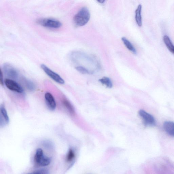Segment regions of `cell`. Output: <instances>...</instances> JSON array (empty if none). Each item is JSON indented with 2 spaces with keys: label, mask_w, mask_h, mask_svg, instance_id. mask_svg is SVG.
Listing matches in <instances>:
<instances>
[{
  "label": "cell",
  "mask_w": 174,
  "mask_h": 174,
  "mask_svg": "<svg viewBox=\"0 0 174 174\" xmlns=\"http://www.w3.org/2000/svg\"><path fill=\"white\" fill-rule=\"evenodd\" d=\"M90 17L89 9L87 7H83L74 16V23L77 27L83 26L88 22Z\"/></svg>",
  "instance_id": "6da1fadb"
},
{
  "label": "cell",
  "mask_w": 174,
  "mask_h": 174,
  "mask_svg": "<svg viewBox=\"0 0 174 174\" xmlns=\"http://www.w3.org/2000/svg\"><path fill=\"white\" fill-rule=\"evenodd\" d=\"M35 163L40 167L46 166L50 165L51 162L50 158L45 156L42 149L39 148L36 150L34 157Z\"/></svg>",
  "instance_id": "7a4b0ae2"
},
{
  "label": "cell",
  "mask_w": 174,
  "mask_h": 174,
  "mask_svg": "<svg viewBox=\"0 0 174 174\" xmlns=\"http://www.w3.org/2000/svg\"><path fill=\"white\" fill-rule=\"evenodd\" d=\"M36 23L41 26L51 28L57 29L62 26V23L60 21L52 19H37Z\"/></svg>",
  "instance_id": "3957f363"
},
{
  "label": "cell",
  "mask_w": 174,
  "mask_h": 174,
  "mask_svg": "<svg viewBox=\"0 0 174 174\" xmlns=\"http://www.w3.org/2000/svg\"><path fill=\"white\" fill-rule=\"evenodd\" d=\"M41 67L49 77H50L56 83L58 84H64L65 83V81L61 76L57 73H55L52 70L50 69L47 66L44 64H42L41 65Z\"/></svg>",
  "instance_id": "277c9868"
},
{
  "label": "cell",
  "mask_w": 174,
  "mask_h": 174,
  "mask_svg": "<svg viewBox=\"0 0 174 174\" xmlns=\"http://www.w3.org/2000/svg\"><path fill=\"white\" fill-rule=\"evenodd\" d=\"M4 84L7 88L11 91L19 94L23 93V89L22 87L12 79L8 78L5 79Z\"/></svg>",
  "instance_id": "5b68a950"
},
{
  "label": "cell",
  "mask_w": 174,
  "mask_h": 174,
  "mask_svg": "<svg viewBox=\"0 0 174 174\" xmlns=\"http://www.w3.org/2000/svg\"><path fill=\"white\" fill-rule=\"evenodd\" d=\"M138 114L143 120L144 124L145 126H155V120L152 115L142 109H141L139 111Z\"/></svg>",
  "instance_id": "8992f818"
},
{
  "label": "cell",
  "mask_w": 174,
  "mask_h": 174,
  "mask_svg": "<svg viewBox=\"0 0 174 174\" xmlns=\"http://www.w3.org/2000/svg\"><path fill=\"white\" fill-rule=\"evenodd\" d=\"M3 69L4 73L7 77L12 79H16L18 78V72L10 64L8 63L4 64Z\"/></svg>",
  "instance_id": "52a82bcc"
},
{
  "label": "cell",
  "mask_w": 174,
  "mask_h": 174,
  "mask_svg": "<svg viewBox=\"0 0 174 174\" xmlns=\"http://www.w3.org/2000/svg\"><path fill=\"white\" fill-rule=\"evenodd\" d=\"M45 99L47 107L49 109L54 111L56 108L55 100L53 95L50 93L47 92L45 94Z\"/></svg>",
  "instance_id": "ba28073f"
},
{
  "label": "cell",
  "mask_w": 174,
  "mask_h": 174,
  "mask_svg": "<svg viewBox=\"0 0 174 174\" xmlns=\"http://www.w3.org/2000/svg\"><path fill=\"white\" fill-rule=\"evenodd\" d=\"M0 109H1L0 124L1 126H3L6 124H9V118L7 111L3 105H1Z\"/></svg>",
  "instance_id": "9c48e42d"
},
{
  "label": "cell",
  "mask_w": 174,
  "mask_h": 174,
  "mask_svg": "<svg viewBox=\"0 0 174 174\" xmlns=\"http://www.w3.org/2000/svg\"><path fill=\"white\" fill-rule=\"evenodd\" d=\"M163 127L166 132L171 136L174 137V122L170 121L164 123Z\"/></svg>",
  "instance_id": "30bf717a"
},
{
  "label": "cell",
  "mask_w": 174,
  "mask_h": 174,
  "mask_svg": "<svg viewBox=\"0 0 174 174\" xmlns=\"http://www.w3.org/2000/svg\"><path fill=\"white\" fill-rule=\"evenodd\" d=\"M142 6L139 5L135 11V20L137 23L139 27L142 25V17L141 15Z\"/></svg>",
  "instance_id": "8fae6325"
},
{
  "label": "cell",
  "mask_w": 174,
  "mask_h": 174,
  "mask_svg": "<svg viewBox=\"0 0 174 174\" xmlns=\"http://www.w3.org/2000/svg\"><path fill=\"white\" fill-rule=\"evenodd\" d=\"M62 103L64 107L67 109L70 114L72 115H75V109L73 105H72L70 102L67 99L64 98L62 100Z\"/></svg>",
  "instance_id": "7c38bea8"
},
{
  "label": "cell",
  "mask_w": 174,
  "mask_h": 174,
  "mask_svg": "<svg viewBox=\"0 0 174 174\" xmlns=\"http://www.w3.org/2000/svg\"><path fill=\"white\" fill-rule=\"evenodd\" d=\"M163 41L168 49L174 54V45L169 37L167 35H165L163 37Z\"/></svg>",
  "instance_id": "4fadbf2b"
},
{
  "label": "cell",
  "mask_w": 174,
  "mask_h": 174,
  "mask_svg": "<svg viewBox=\"0 0 174 174\" xmlns=\"http://www.w3.org/2000/svg\"><path fill=\"white\" fill-rule=\"evenodd\" d=\"M23 83L26 87V88L29 91H32L35 90L36 88V85L33 82L26 78H23Z\"/></svg>",
  "instance_id": "5bb4252c"
},
{
  "label": "cell",
  "mask_w": 174,
  "mask_h": 174,
  "mask_svg": "<svg viewBox=\"0 0 174 174\" xmlns=\"http://www.w3.org/2000/svg\"><path fill=\"white\" fill-rule=\"evenodd\" d=\"M122 40L125 46L129 50L131 51L134 54H136L137 52L135 48L133 46V45L125 37H122Z\"/></svg>",
  "instance_id": "9a60e30c"
},
{
  "label": "cell",
  "mask_w": 174,
  "mask_h": 174,
  "mask_svg": "<svg viewBox=\"0 0 174 174\" xmlns=\"http://www.w3.org/2000/svg\"><path fill=\"white\" fill-rule=\"evenodd\" d=\"M99 81L101 83L107 86L109 88H111L113 87L112 81L109 78L107 77H104L99 80Z\"/></svg>",
  "instance_id": "2e32d148"
},
{
  "label": "cell",
  "mask_w": 174,
  "mask_h": 174,
  "mask_svg": "<svg viewBox=\"0 0 174 174\" xmlns=\"http://www.w3.org/2000/svg\"><path fill=\"white\" fill-rule=\"evenodd\" d=\"M75 157V154L73 149H70L68 151L67 156H66V160L67 162H70L73 161Z\"/></svg>",
  "instance_id": "e0dca14e"
},
{
  "label": "cell",
  "mask_w": 174,
  "mask_h": 174,
  "mask_svg": "<svg viewBox=\"0 0 174 174\" xmlns=\"http://www.w3.org/2000/svg\"><path fill=\"white\" fill-rule=\"evenodd\" d=\"M75 69L76 70H77L78 72H79L80 73L82 74H85L89 73L88 70L86 69L85 68L82 67V66H77V67L75 68Z\"/></svg>",
  "instance_id": "ac0fdd59"
},
{
  "label": "cell",
  "mask_w": 174,
  "mask_h": 174,
  "mask_svg": "<svg viewBox=\"0 0 174 174\" xmlns=\"http://www.w3.org/2000/svg\"><path fill=\"white\" fill-rule=\"evenodd\" d=\"M29 174H49L48 171L46 169H41L39 170L34 173Z\"/></svg>",
  "instance_id": "d6986e66"
},
{
  "label": "cell",
  "mask_w": 174,
  "mask_h": 174,
  "mask_svg": "<svg viewBox=\"0 0 174 174\" xmlns=\"http://www.w3.org/2000/svg\"><path fill=\"white\" fill-rule=\"evenodd\" d=\"M0 83L2 85H4V81H3V74L1 69L0 72Z\"/></svg>",
  "instance_id": "ffe728a7"
},
{
  "label": "cell",
  "mask_w": 174,
  "mask_h": 174,
  "mask_svg": "<svg viewBox=\"0 0 174 174\" xmlns=\"http://www.w3.org/2000/svg\"><path fill=\"white\" fill-rule=\"evenodd\" d=\"M98 2L100 3H104L105 2V1H103V0H99V1H98Z\"/></svg>",
  "instance_id": "44dd1931"
}]
</instances>
